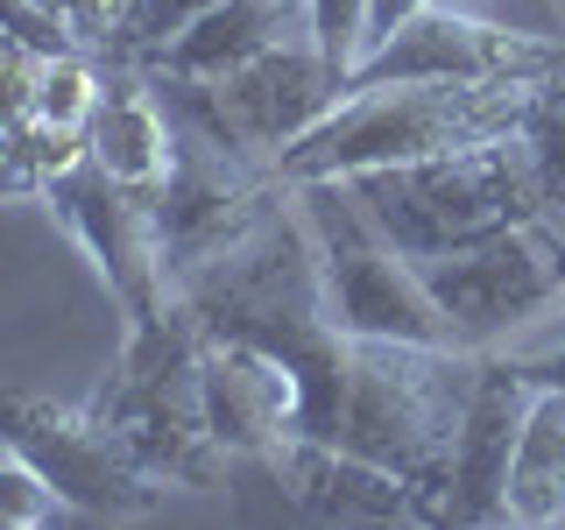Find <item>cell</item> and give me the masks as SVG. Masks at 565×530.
Wrapping results in <instances>:
<instances>
[{"instance_id": "cell-16", "label": "cell", "mask_w": 565, "mask_h": 530, "mask_svg": "<svg viewBox=\"0 0 565 530\" xmlns=\"http://www.w3.org/2000/svg\"><path fill=\"white\" fill-rule=\"evenodd\" d=\"M93 156L128 191H156L170 177V156H177L170 114H163V99H156V85H149L141 64L106 78V99H99V120H93Z\"/></svg>"}, {"instance_id": "cell-2", "label": "cell", "mask_w": 565, "mask_h": 530, "mask_svg": "<svg viewBox=\"0 0 565 530\" xmlns=\"http://www.w3.org/2000/svg\"><path fill=\"white\" fill-rule=\"evenodd\" d=\"M473 375H481V347L353 340L332 446L403 474V481L431 502V523H446L452 438H459V417H467Z\"/></svg>"}, {"instance_id": "cell-9", "label": "cell", "mask_w": 565, "mask_h": 530, "mask_svg": "<svg viewBox=\"0 0 565 530\" xmlns=\"http://www.w3.org/2000/svg\"><path fill=\"white\" fill-rule=\"evenodd\" d=\"M424 290L438 297V311L452 318L459 347H488L509 326L565 305V234L552 220H516L494 234L424 255Z\"/></svg>"}, {"instance_id": "cell-14", "label": "cell", "mask_w": 565, "mask_h": 530, "mask_svg": "<svg viewBox=\"0 0 565 530\" xmlns=\"http://www.w3.org/2000/svg\"><path fill=\"white\" fill-rule=\"evenodd\" d=\"M199 389L205 424L234 459H269L297 432V375L276 353L247 340H205L199 347Z\"/></svg>"}, {"instance_id": "cell-11", "label": "cell", "mask_w": 565, "mask_h": 530, "mask_svg": "<svg viewBox=\"0 0 565 530\" xmlns=\"http://www.w3.org/2000/svg\"><path fill=\"white\" fill-rule=\"evenodd\" d=\"M43 205L57 212L71 226V241L99 262V276H106V290H114V305H120L128 326H149V318L177 297L163 234H156V212H149V191H128L93 149L43 191Z\"/></svg>"}, {"instance_id": "cell-18", "label": "cell", "mask_w": 565, "mask_h": 530, "mask_svg": "<svg viewBox=\"0 0 565 530\" xmlns=\"http://www.w3.org/2000/svg\"><path fill=\"white\" fill-rule=\"evenodd\" d=\"M523 149H530V170H537L544 220L565 234V78L537 85V99L523 114Z\"/></svg>"}, {"instance_id": "cell-6", "label": "cell", "mask_w": 565, "mask_h": 530, "mask_svg": "<svg viewBox=\"0 0 565 530\" xmlns=\"http://www.w3.org/2000/svg\"><path fill=\"white\" fill-rule=\"evenodd\" d=\"M305 220L318 234V262H326V305L347 340H424V347H459L452 318L424 290V269L403 255L361 212L347 177H305L297 184Z\"/></svg>"}, {"instance_id": "cell-26", "label": "cell", "mask_w": 565, "mask_h": 530, "mask_svg": "<svg viewBox=\"0 0 565 530\" xmlns=\"http://www.w3.org/2000/svg\"><path fill=\"white\" fill-rule=\"evenodd\" d=\"M57 8L78 22L85 43H114V22H120V8H128V0H57Z\"/></svg>"}, {"instance_id": "cell-29", "label": "cell", "mask_w": 565, "mask_h": 530, "mask_svg": "<svg viewBox=\"0 0 565 530\" xmlns=\"http://www.w3.org/2000/svg\"><path fill=\"white\" fill-rule=\"evenodd\" d=\"M0 43H8V35H0Z\"/></svg>"}, {"instance_id": "cell-10", "label": "cell", "mask_w": 565, "mask_h": 530, "mask_svg": "<svg viewBox=\"0 0 565 530\" xmlns=\"http://www.w3.org/2000/svg\"><path fill=\"white\" fill-rule=\"evenodd\" d=\"M403 78H459V85H544L565 78V43L558 35L509 29L481 8L431 0L411 22H396L353 64L347 85H403Z\"/></svg>"}, {"instance_id": "cell-22", "label": "cell", "mask_w": 565, "mask_h": 530, "mask_svg": "<svg viewBox=\"0 0 565 530\" xmlns=\"http://www.w3.org/2000/svg\"><path fill=\"white\" fill-rule=\"evenodd\" d=\"M205 8H220V0H128V8H120V22H114V57L120 64H141L149 57L156 43H170L177 29L191 22V14H205Z\"/></svg>"}, {"instance_id": "cell-28", "label": "cell", "mask_w": 565, "mask_h": 530, "mask_svg": "<svg viewBox=\"0 0 565 530\" xmlns=\"http://www.w3.org/2000/svg\"><path fill=\"white\" fill-rule=\"evenodd\" d=\"M523 375H530V389H565V347H544V353H523Z\"/></svg>"}, {"instance_id": "cell-27", "label": "cell", "mask_w": 565, "mask_h": 530, "mask_svg": "<svg viewBox=\"0 0 565 530\" xmlns=\"http://www.w3.org/2000/svg\"><path fill=\"white\" fill-rule=\"evenodd\" d=\"M417 8H431V0H367V50H375L396 22H411Z\"/></svg>"}, {"instance_id": "cell-1", "label": "cell", "mask_w": 565, "mask_h": 530, "mask_svg": "<svg viewBox=\"0 0 565 530\" xmlns=\"http://www.w3.org/2000/svg\"><path fill=\"white\" fill-rule=\"evenodd\" d=\"M177 297L205 326V340H247V347L276 353L297 375V432L332 438L353 340L332 326L318 234H311L305 199H297L290 177L220 247H205L199 262L177 269Z\"/></svg>"}, {"instance_id": "cell-21", "label": "cell", "mask_w": 565, "mask_h": 530, "mask_svg": "<svg viewBox=\"0 0 565 530\" xmlns=\"http://www.w3.org/2000/svg\"><path fill=\"white\" fill-rule=\"evenodd\" d=\"M0 35H8L14 50H29V57H71V50H85L78 22L57 8V0H0Z\"/></svg>"}, {"instance_id": "cell-12", "label": "cell", "mask_w": 565, "mask_h": 530, "mask_svg": "<svg viewBox=\"0 0 565 530\" xmlns=\"http://www.w3.org/2000/svg\"><path fill=\"white\" fill-rule=\"evenodd\" d=\"M530 396H537V389H530V375H523L516 361L481 353V375H473L467 417H459V438H452L446 523H459V530L509 523V459H516Z\"/></svg>"}, {"instance_id": "cell-8", "label": "cell", "mask_w": 565, "mask_h": 530, "mask_svg": "<svg viewBox=\"0 0 565 530\" xmlns=\"http://www.w3.org/2000/svg\"><path fill=\"white\" fill-rule=\"evenodd\" d=\"M0 446H14L29 467H43V481L78 517H149L170 495V481L141 467L128 438L93 403L71 411V403L29 396V389H0Z\"/></svg>"}, {"instance_id": "cell-17", "label": "cell", "mask_w": 565, "mask_h": 530, "mask_svg": "<svg viewBox=\"0 0 565 530\" xmlns=\"http://www.w3.org/2000/svg\"><path fill=\"white\" fill-rule=\"evenodd\" d=\"M509 523H565V389H537L509 459Z\"/></svg>"}, {"instance_id": "cell-20", "label": "cell", "mask_w": 565, "mask_h": 530, "mask_svg": "<svg viewBox=\"0 0 565 530\" xmlns=\"http://www.w3.org/2000/svg\"><path fill=\"white\" fill-rule=\"evenodd\" d=\"M64 495L43 481V467H29L14 446H0V530H43L64 517Z\"/></svg>"}, {"instance_id": "cell-19", "label": "cell", "mask_w": 565, "mask_h": 530, "mask_svg": "<svg viewBox=\"0 0 565 530\" xmlns=\"http://www.w3.org/2000/svg\"><path fill=\"white\" fill-rule=\"evenodd\" d=\"M99 99H106V78L78 57V50H71V57H50L43 71H35V106H29V114L50 120V128H64V135H85V141H93Z\"/></svg>"}, {"instance_id": "cell-25", "label": "cell", "mask_w": 565, "mask_h": 530, "mask_svg": "<svg viewBox=\"0 0 565 530\" xmlns=\"http://www.w3.org/2000/svg\"><path fill=\"white\" fill-rule=\"evenodd\" d=\"M35 71H43V57L0 43V128H8V120H22L29 106H35Z\"/></svg>"}, {"instance_id": "cell-4", "label": "cell", "mask_w": 565, "mask_h": 530, "mask_svg": "<svg viewBox=\"0 0 565 530\" xmlns=\"http://www.w3.org/2000/svg\"><path fill=\"white\" fill-rule=\"evenodd\" d=\"M347 191L361 199V212L411 262L446 255V247H467V241L494 234V226L544 220L537 170H530L523 135L473 141V149H446V156H424V163L353 170Z\"/></svg>"}, {"instance_id": "cell-7", "label": "cell", "mask_w": 565, "mask_h": 530, "mask_svg": "<svg viewBox=\"0 0 565 530\" xmlns=\"http://www.w3.org/2000/svg\"><path fill=\"white\" fill-rule=\"evenodd\" d=\"M149 85L170 114L205 120L212 135H226L234 149H247L269 170L282 163V149H290L297 135H311L318 120L347 99V71L311 43V29L255 50V57L234 64L226 78H170V71H149Z\"/></svg>"}, {"instance_id": "cell-23", "label": "cell", "mask_w": 565, "mask_h": 530, "mask_svg": "<svg viewBox=\"0 0 565 530\" xmlns=\"http://www.w3.org/2000/svg\"><path fill=\"white\" fill-rule=\"evenodd\" d=\"M305 22H311V43L353 78V64L367 57V0H305Z\"/></svg>"}, {"instance_id": "cell-15", "label": "cell", "mask_w": 565, "mask_h": 530, "mask_svg": "<svg viewBox=\"0 0 565 530\" xmlns=\"http://www.w3.org/2000/svg\"><path fill=\"white\" fill-rule=\"evenodd\" d=\"M311 29L305 0H220V8L191 14L170 43H156L141 71H170V78H226L234 64H247L255 50L282 43V35Z\"/></svg>"}, {"instance_id": "cell-3", "label": "cell", "mask_w": 565, "mask_h": 530, "mask_svg": "<svg viewBox=\"0 0 565 530\" xmlns=\"http://www.w3.org/2000/svg\"><path fill=\"white\" fill-rule=\"evenodd\" d=\"M537 85H459V78H403V85H347V99L282 149V177H353L382 163H424L446 149L523 135Z\"/></svg>"}, {"instance_id": "cell-24", "label": "cell", "mask_w": 565, "mask_h": 530, "mask_svg": "<svg viewBox=\"0 0 565 530\" xmlns=\"http://www.w3.org/2000/svg\"><path fill=\"white\" fill-rule=\"evenodd\" d=\"M50 191V177H43V163L29 156V141L14 135V120L0 128V199H43Z\"/></svg>"}, {"instance_id": "cell-5", "label": "cell", "mask_w": 565, "mask_h": 530, "mask_svg": "<svg viewBox=\"0 0 565 530\" xmlns=\"http://www.w3.org/2000/svg\"><path fill=\"white\" fill-rule=\"evenodd\" d=\"M199 347H205V326L191 318L184 297H170L149 326H128L120 368L93 396V411L128 438V453L149 474H163L170 488H212L234 459L205 424Z\"/></svg>"}, {"instance_id": "cell-13", "label": "cell", "mask_w": 565, "mask_h": 530, "mask_svg": "<svg viewBox=\"0 0 565 530\" xmlns=\"http://www.w3.org/2000/svg\"><path fill=\"white\" fill-rule=\"evenodd\" d=\"M269 467H276L282 495H290V509H305L318 523H431V502L403 474L332 446V438L290 432L269 453Z\"/></svg>"}]
</instances>
